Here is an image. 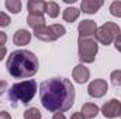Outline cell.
<instances>
[{"mask_svg":"<svg viewBox=\"0 0 121 119\" xmlns=\"http://www.w3.org/2000/svg\"><path fill=\"white\" fill-rule=\"evenodd\" d=\"M75 87L69 79L54 77L39 84L42 107L49 112H66L75 102Z\"/></svg>","mask_w":121,"mask_h":119,"instance_id":"obj_1","label":"cell"},{"mask_svg":"<svg viewBox=\"0 0 121 119\" xmlns=\"http://www.w3.org/2000/svg\"><path fill=\"white\" fill-rule=\"evenodd\" d=\"M6 67L11 77L28 79L38 71L39 63H38V58L32 52L26 49H18L10 53L6 62Z\"/></svg>","mask_w":121,"mask_h":119,"instance_id":"obj_2","label":"cell"},{"mask_svg":"<svg viewBox=\"0 0 121 119\" xmlns=\"http://www.w3.org/2000/svg\"><path fill=\"white\" fill-rule=\"evenodd\" d=\"M37 90H38L37 81L32 80V79L13 84L9 90V99L11 101V107H17L18 102L27 105L35 97Z\"/></svg>","mask_w":121,"mask_h":119,"instance_id":"obj_3","label":"cell"},{"mask_svg":"<svg viewBox=\"0 0 121 119\" xmlns=\"http://www.w3.org/2000/svg\"><path fill=\"white\" fill-rule=\"evenodd\" d=\"M97 52H99V45L94 36L78 38V53L82 63H93Z\"/></svg>","mask_w":121,"mask_h":119,"instance_id":"obj_4","label":"cell"},{"mask_svg":"<svg viewBox=\"0 0 121 119\" xmlns=\"http://www.w3.org/2000/svg\"><path fill=\"white\" fill-rule=\"evenodd\" d=\"M121 35V30L120 25H117L116 23H104L101 27L97 28V32H96V41L100 42L101 45H110L113 44L118 36Z\"/></svg>","mask_w":121,"mask_h":119,"instance_id":"obj_5","label":"cell"},{"mask_svg":"<svg viewBox=\"0 0 121 119\" xmlns=\"http://www.w3.org/2000/svg\"><path fill=\"white\" fill-rule=\"evenodd\" d=\"M66 34V30L63 25L60 24H52L49 27H42V28H38V30L34 31V35L37 39L39 41H44V42H52V41H56L59 39L60 36H63Z\"/></svg>","mask_w":121,"mask_h":119,"instance_id":"obj_6","label":"cell"},{"mask_svg":"<svg viewBox=\"0 0 121 119\" xmlns=\"http://www.w3.org/2000/svg\"><path fill=\"white\" fill-rule=\"evenodd\" d=\"M101 114L104 118L114 119L121 115V102L118 99L113 98L110 101H107L103 107H101Z\"/></svg>","mask_w":121,"mask_h":119,"instance_id":"obj_7","label":"cell"},{"mask_svg":"<svg viewBox=\"0 0 121 119\" xmlns=\"http://www.w3.org/2000/svg\"><path fill=\"white\" fill-rule=\"evenodd\" d=\"M107 91H108V84L103 79H97V80L91 81L87 87V92L93 98H101L103 95L107 94Z\"/></svg>","mask_w":121,"mask_h":119,"instance_id":"obj_8","label":"cell"},{"mask_svg":"<svg viewBox=\"0 0 121 119\" xmlns=\"http://www.w3.org/2000/svg\"><path fill=\"white\" fill-rule=\"evenodd\" d=\"M79 36H94L97 32V24L93 20H83L78 25Z\"/></svg>","mask_w":121,"mask_h":119,"instance_id":"obj_9","label":"cell"},{"mask_svg":"<svg viewBox=\"0 0 121 119\" xmlns=\"http://www.w3.org/2000/svg\"><path fill=\"white\" fill-rule=\"evenodd\" d=\"M72 76H73V80L78 83V84H85L89 81V77H90V71L86 66L83 64H78L75 66L73 71H72Z\"/></svg>","mask_w":121,"mask_h":119,"instance_id":"obj_10","label":"cell"},{"mask_svg":"<svg viewBox=\"0 0 121 119\" xmlns=\"http://www.w3.org/2000/svg\"><path fill=\"white\" fill-rule=\"evenodd\" d=\"M103 4H104L103 0H83L80 3V10L86 14H94L100 10Z\"/></svg>","mask_w":121,"mask_h":119,"instance_id":"obj_11","label":"cell"},{"mask_svg":"<svg viewBox=\"0 0 121 119\" xmlns=\"http://www.w3.org/2000/svg\"><path fill=\"white\" fill-rule=\"evenodd\" d=\"M45 7H47V1L44 0H30L27 3L30 16H42L45 13Z\"/></svg>","mask_w":121,"mask_h":119,"instance_id":"obj_12","label":"cell"},{"mask_svg":"<svg viewBox=\"0 0 121 119\" xmlns=\"http://www.w3.org/2000/svg\"><path fill=\"white\" fill-rule=\"evenodd\" d=\"M30 41H31V32H28L27 30H18V31H16V34L13 35L14 45L24 46V45L30 44Z\"/></svg>","mask_w":121,"mask_h":119,"instance_id":"obj_13","label":"cell"},{"mask_svg":"<svg viewBox=\"0 0 121 119\" xmlns=\"http://www.w3.org/2000/svg\"><path fill=\"white\" fill-rule=\"evenodd\" d=\"M80 114L85 119H93L97 116L99 114V107L93 102H86L82 105V109H80Z\"/></svg>","mask_w":121,"mask_h":119,"instance_id":"obj_14","label":"cell"},{"mask_svg":"<svg viewBox=\"0 0 121 119\" xmlns=\"http://www.w3.org/2000/svg\"><path fill=\"white\" fill-rule=\"evenodd\" d=\"M79 16H80V10L76 8V7H68V8H65L63 10V14H62V17H63V20L66 23L76 21L79 18Z\"/></svg>","mask_w":121,"mask_h":119,"instance_id":"obj_15","label":"cell"},{"mask_svg":"<svg viewBox=\"0 0 121 119\" xmlns=\"http://www.w3.org/2000/svg\"><path fill=\"white\" fill-rule=\"evenodd\" d=\"M27 23H28V25H30L34 31L38 30V28L45 27V18H44L42 16H30V14H28Z\"/></svg>","mask_w":121,"mask_h":119,"instance_id":"obj_16","label":"cell"},{"mask_svg":"<svg viewBox=\"0 0 121 119\" xmlns=\"http://www.w3.org/2000/svg\"><path fill=\"white\" fill-rule=\"evenodd\" d=\"M45 13L51 17V18H56L59 16V6L55 1H47V7H45Z\"/></svg>","mask_w":121,"mask_h":119,"instance_id":"obj_17","label":"cell"},{"mask_svg":"<svg viewBox=\"0 0 121 119\" xmlns=\"http://www.w3.org/2000/svg\"><path fill=\"white\" fill-rule=\"evenodd\" d=\"M21 1L20 0H6V8L13 13V14H17L21 11Z\"/></svg>","mask_w":121,"mask_h":119,"instance_id":"obj_18","label":"cell"},{"mask_svg":"<svg viewBox=\"0 0 121 119\" xmlns=\"http://www.w3.org/2000/svg\"><path fill=\"white\" fill-rule=\"evenodd\" d=\"M24 119H41V112L38 108H28L24 111Z\"/></svg>","mask_w":121,"mask_h":119,"instance_id":"obj_19","label":"cell"},{"mask_svg":"<svg viewBox=\"0 0 121 119\" xmlns=\"http://www.w3.org/2000/svg\"><path fill=\"white\" fill-rule=\"evenodd\" d=\"M110 13L114 17H121V1L120 0H116V1H113L110 4Z\"/></svg>","mask_w":121,"mask_h":119,"instance_id":"obj_20","label":"cell"},{"mask_svg":"<svg viewBox=\"0 0 121 119\" xmlns=\"http://www.w3.org/2000/svg\"><path fill=\"white\" fill-rule=\"evenodd\" d=\"M111 83L116 86V87H121V70H114L111 71Z\"/></svg>","mask_w":121,"mask_h":119,"instance_id":"obj_21","label":"cell"},{"mask_svg":"<svg viewBox=\"0 0 121 119\" xmlns=\"http://www.w3.org/2000/svg\"><path fill=\"white\" fill-rule=\"evenodd\" d=\"M10 23H11L10 17L6 13L0 11V27H7V25H10Z\"/></svg>","mask_w":121,"mask_h":119,"instance_id":"obj_22","label":"cell"},{"mask_svg":"<svg viewBox=\"0 0 121 119\" xmlns=\"http://www.w3.org/2000/svg\"><path fill=\"white\" fill-rule=\"evenodd\" d=\"M6 90H7V81L6 80H0V95H3Z\"/></svg>","mask_w":121,"mask_h":119,"instance_id":"obj_23","label":"cell"},{"mask_svg":"<svg viewBox=\"0 0 121 119\" xmlns=\"http://www.w3.org/2000/svg\"><path fill=\"white\" fill-rule=\"evenodd\" d=\"M6 41H7V35H6L3 31H0V46H4Z\"/></svg>","mask_w":121,"mask_h":119,"instance_id":"obj_24","label":"cell"},{"mask_svg":"<svg viewBox=\"0 0 121 119\" xmlns=\"http://www.w3.org/2000/svg\"><path fill=\"white\" fill-rule=\"evenodd\" d=\"M114 46H116V49H117L118 52H121V35L114 41Z\"/></svg>","mask_w":121,"mask_h":119,"instance_id":"obj_25","label":"cell"},{"mask_svg":"<svg viewBox=\"0 0 121 119\" xmlns=\"http://www.w3.org/2000/svg\"><path fill=\"white\" fill-rule=\"evenodd\" d=\"M52 119H66V116H65L63 112H55L52 115Z\"/></svg>","mask_w":121,"mask_h":119,"instance_id":"obj_26","label":"cell"},{"mask_svg":"<svg viewBox=\"0 0 121 119\" xmlns=\"http://www.w3.org/2000/svg\"><path fill=\"white\" fill-rule=\"evenodd\" d=\"M6 53H7V48H6V46H0V60L4 59Z\"/></svg>","mask_w":121,"mask_h":119,"instance_id":"obj_27","label":"cell"},{"mask_svg":"<svg viewBox=\"0 0 121 119\" xmlns=\"http://www.w3.org/2000/svg\"><path fill=\"white\" fill-rule=\"evenodd\" d=\"M0 119H11V116H10V114H9V112L1 111V112H0Z\"/></svg>","mask_w":121,"mask_h":119,"instance_id":"obj_28","label":"cell"},{"mask_svg":"<svg viewBox=\"0 0 121 119\" xmlns=\"http://www.w3.org/2000/svg\"><path fill=\"white\" fill-rule=\"evenodd\" d=\"M70 119H85V118L82 116V114H80V112H76V114H73V115L70 116Z\"/></svg>","mask_w":121,"mask_h":119,"instance_id":"obj_29","label":"cell"},{"mask_svg":"<svg viewBox=\"0 0 121 119\" xmlns=\"http://www.w3.org/2000/svg\"><path fill=\"white\" fill-rule=\"evenodd\" d=\"M120 116H121V115H120Z\"/></svg>","mask_w":121,"mask_h":119,"instance_id":"obj_30","label":"cell"}]
</instances>
